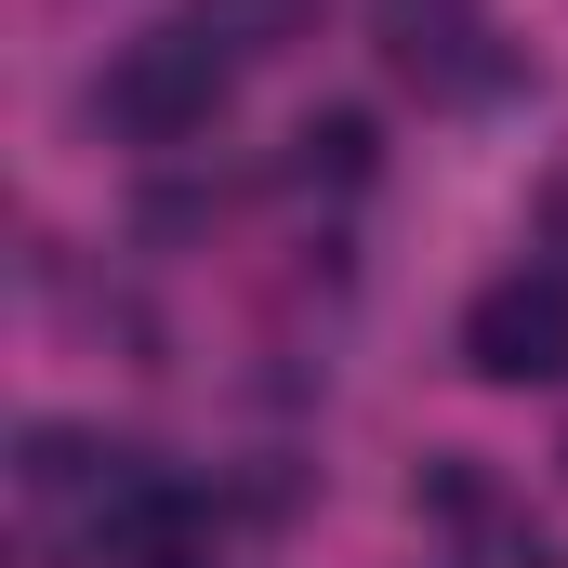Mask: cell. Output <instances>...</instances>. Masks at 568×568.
<instances>
[{"mask_svg": "<svg viewBox=\"0 0 568 568\" xmlns=\"http://www.w3.org/2000/svg\"><path fill=\"white\" fill-rule=\"evenodd\" d=\"M225 93H239V53L212 27H145V40H120V67H106L93 106H106L120 145H199L225 120Z\"/></svg>", "mask_w": 568, "mask_h": 568, "instance_id": "cell-1", "label": "cell"}, {"mask_svg": "<svg viewBox=\"0 0 568 568\" xmlns=\"http://www.w3.org/2000/svg\"><path fill=\"white\" fill-rule=\"evenodd\" d=\"M489 27L476 13H397V67L436 80V93H476V80H503V53H476Z\"/></svg>", "mask_w": 568, "mask_h": 568, "instance_id": "cell-4", "label": "cell"}, {"mask_svg": "<svg viewBox=\"0 0 568 568\" xmlns=\"http://www.w3.org/2000/svg\"><path fill=\"white\" fill-rule=\"evenodd\" d=\"M291 185H371V120L357 106H317L291 133Z\"/></svg>", "mask_w": 568, "mask_h": 568, "instance_id": "cell-6", "label": "cell"}, {"mask_svg": "<svg viewBox=\"0 0 568 568\" xmlns=\"http://www.w3.org/2000/svg\"><path fill=\"white\" fill-rule=\"evenodd\" d=\"M93 556H106V568H199V556H212V489L133 463V476L106 489V516H93Z\"/></svg>", "mask_w": 568, "mask_h": 568, "instance_id": "cell-3", "label": "cell"}, {"mask_svg": "<svg viewBox=\"0 0 568 568\" xmlns=\"http://www.w3.org/2000/svg\"><path fill=\"white\" fill-rule=\"evenodd\" d=\"M185 27H212V40L252 67V53H291V40H317V0H185Z\"/></svg>", "mask_w": 568, "mask_h": 568, "instance_id": "cell-5", "label": "cell"}, {"mask_svg": "<svg viewBox=\"0 0 568 568\" xmlns=\"http://www.w3.org/2000/svg\"><path fill=\"white\" fill-rule=\"evenodd\" d=\"M463 371L476 384H568V265H503L463 304Z\"/></svg>", "mask_w": 568, "mask_h": 568, "instance_id": "cell-2", "label": "cell"}]
</instances>
